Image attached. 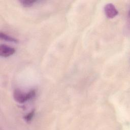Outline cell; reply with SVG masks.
<instances>
[{"instance_id": "5", "label": "cell", "mask_w": 130, "mask_h": 130, "mask_svg": "<svg viewBox=\"0 0 130 130\" xmlns=\"http://www.w3.org/2000/svg\"><path fill=\"white\" fill-rule=\"evenodd\" d=\"M36 2H37V1H36V0H21V1H20V3L21 4V5L25 7H31Z\"/></svg>"}, {"instance_id": "6", "label": "cell", "mask_w": 130, "mask_h": 130, "mask_svg": "<svg viewBox=\"0 0 130 130\" xmlns=\"http://www.w3.org/2000/svg\"><path fill=\"white\" fill-rule=\"evenodd\" d=\"M34 115H35V110H33L31 112L28 113L27 115H26L24 117V118L27 122H28L31 120Z\"/></svg>"}, {"instance_id": "3", "label": "cell", "mask_w": 130, "mask_h": 130, "mask_svg": "<svg viewBox=\"0 0 130 130\" xmlns=\"http://www.w3.org/2000/svg\"><path fill=\"white\" fill-rule=\"evenodd\" d=\"M15 49L13 47L8 46L5 44H1L0 46V55L3 57H8L13 54Z\"/></svg>"}, {"instance_id": "2", "label": "cell", "mask_w": 130, "mask_h": 130, "mask_svg": "<svg viewBox=\"0 0 130 130\" xmlns=\"http://www.w3.org/2000/svg\"><path fill=\"white\" fill-rule=\"evenodd\" d=\"M104 12L106 17L108 18H113L118 13L115 6L112 3H108L105 6Z\"/></svg>"}, {"instance_id": "4", "label": "cell", "mask_w": 130, "mask_h": 130, "mask_svg": "<svg viewBox=\"0 0 130 130\" xmlns=\"http://www.w3.org/2000/svg\"><path fill=\"white\" fill-rule=\"evenodd\" d=\"M0 38L1 39L5 40L6 41H9L11 42H14V43H17L18 42V40L9 35H6L5 33H3L1 32L0 33Z\"/></svg>"}, {"instance_id": "1", "label": "cell", "mask_w": 130, "mask_h": 130, "mask_svg": "<svg viewBox=\"0 0 130 130\" xmlns=\"http://www.w3.org/2000/svg\"><path fill=\"white\" fill-rule=\"evenodd\" d=\"M36 93L35 90H31L25 94L21 90L17 89L13 92V98L16 102L21 104L35 97Z\"/></svg>"}]
</instances>
